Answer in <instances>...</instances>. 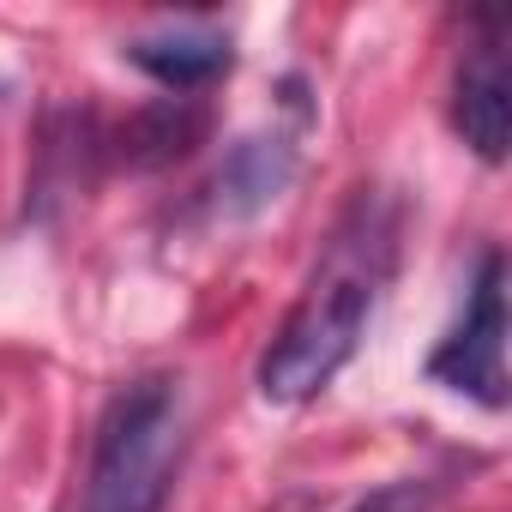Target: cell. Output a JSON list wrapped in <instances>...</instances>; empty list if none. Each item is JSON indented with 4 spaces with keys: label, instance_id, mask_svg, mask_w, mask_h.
Returning a JSON list of instances; mask_svg holds the SVG:
<instances>
[{
    "label": "cell",
    "instance_id": "cell-6",
    "mask_svg": "<svg viewBox=\"0 0 512 512\" xmlns=\"http://www.w3.org/2000/svg\"><path fill=\"white\" fill-rule=\"evenodd\" d=\"M290 169H296V145L284 133H272V139H241L229 151L223 175H217V193H223L229 211H260L266 199H278V187L290 181Z\"/></svg>",
    "mask_w": 512,
    "mask_h": 512
},
{
    "label": "cell",
    "instance_id": "cell-4",
    "mask_svg": "<svg viewBox=\"0 0 512 512\" xmlns=\"http://www.w3.org/2000/svg\"><path fill=\"white\" fill-rule=\"evenodd\" d=\"M452 133L482 163H500L512 145V73H506L500 13H476V37H470L458 79H452Z\"/></svg>",
    "mask_w": 512,
    "mask_h": 512
},
{
    "label": "cell",
    "instance_id": "cell-1",
    "mask_svg": "<svg viewBox=\"0 0 512 512\" xmlns=\"http://www.w3.org/2000/svg\"><path fill=\"white\" fill-rule=\"evenodd\" d=\"M398 272V205L380 187H362L350 211L332 223L320 260L284 314L278 338L260 356V398L272 404H308L320 398L344 362L362 350V332Z\"/></svg>",
    "mask_w": 512,
    "mask_h": 512
},
{
    "label": "cell",
    "instance_id": "cell-2",
    "mask_svg": "<svg viewBox=\"0 0 512 512\" xmlns=\"http://www.w3.org/2000/svg\"><path fill=\"white\" fill-rule=\"evenodd\" d=\"M181 458V380L139 374L97 422L79 512H163Z\"/></svg>",
    "mask_w": 512,
    "mask_h": 512
},
{
    "label": "cell",
    "instance_id": "cell-5",
    "mask_svg": "<svg viewBox=\"0 0 512 512\" xmlns=\"http://www.w3.org/2000/svg\"><path fill=\"white\" fill-rule=\"evenodd\" d=\"M127 61L139 73H151L163 91H205L229 73L235 49L223 31L211 25H163V31H145L127 43Z\"/></svg>",
    "mask_w": 512,
    "mask_h": 512
},
{
    "label": "cell",
    "instance_id": "cell-3",
    "mask_svg": "<svg viewBox=\"0 0 512 512\" xmlns=\"http://www.w3.org/2000/svg\"><path fill=\"white\" fill-rule=\"evenodd\" d=\"M428 380H440L488 410H506V266H500V253L482 260L464 320L428 356Z\"/></svg>",
    "mask_w": 512,
    "mask_h": 512
}]
</instances>
